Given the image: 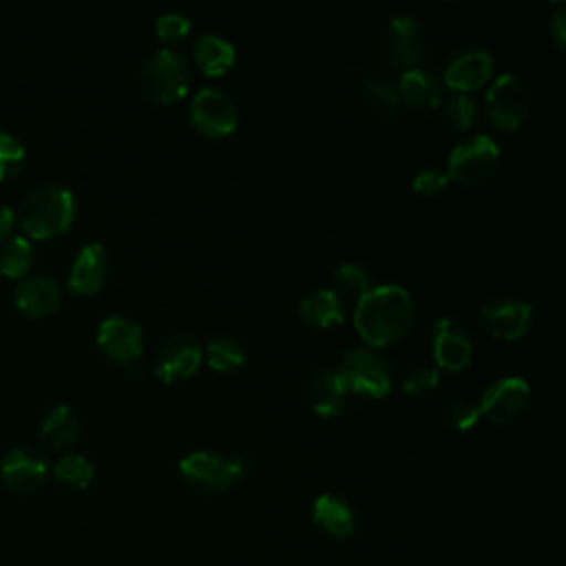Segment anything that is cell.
Wrapping results in <instances>:
<instances>
[{"mask_svg": "<svg viewBox=\"0 0 566 566\" xmlns=\"http://www.w3.org/2000/svg\"><path fill=\"white\" fill-rule=\"evenodd\" d=\"M352 312L356 332L371 347H387L402 340L416 321L411 294L400 285L369 290Z\"/></svg>", "mask_w": 566, "mask_h": 566, "instance_id": "cell-1", "label": "cell"}, {"mask_svg": "<svg viewBox=\"0 0 566 566\" xmlns=\"http://www.w3.org/2000/svg\"><path fill=\"white\" fill-rule=\"evenodd\" d=\"M75 197L62 184H40L18 201V221L35 239L64 234L75 221Z\"/></svg>", "mask_w": 566, "mask_h": 566, "instance_id": "cell-2", "label": "cell"}, {"mask_svg": "<svg viewBox=\"0 0 566 566\" xmlns=\"http://www.w3.org/2000/svg\"><path fill=\"white\" fill-rule=\"evenodd\" d=\"M142 95L159 106L179 102L190 88V64L172 49H159L146 57L139 71Z\"/></svg>", "mask_w": 566, "mask_h": 566, "instance_id": "cell-3", "label": "cell"}, {"mask_svg": "<svg viewBox=\"0 0 566 566\" xmlns=\"http://www.w3.org/2000/svg\"><path fill=\"white\" fill-rule=\"evenodd\" d=\"M181 480L199 493H221L248 473L243 458H223L210 451H192L179 462Z\"/></svg>", "mask_w": 566, "mask_h": 566, "instance_id": "cell-4", "label": "cell"}, {"mask_svg": "<svg viewBox=\"0 0 566 566\" xmlns=\"http://www.w3.org/2000/svg\"><path fill=\"white\" fill-rule=\"evenodd\" d=\"M347 391L363 398L380 400L391 391V369L387 360L371 349H349L340 363L338 371Z\"/></svg>", "mask_w": 566, "mask_h": 566, "instance_id": "cell-5", "label": "cell"}, {"mask_svg": "<svg viewBox=\"0 0 566 566\" xmlns=\"http://www.w3.org/2000/svg\"><path fill=\"white\" fill-rule=\"evenodd\" d=\"M500 164V148L489 135H475L458 144L447 161V179L460 186H480L493 177Z\"/></svg>", "mask_w": 566, "mask_h": 566, "instance_id": "cell-6", "label": "cell"}, {"mask_svg": "<svg viewBox=\"0 0 566 566\" xmlns=\"http://www.w3.org/2000/svg\"><path fill=\"white\" fill-rule=\"evenodd\" d=\"M190 124L208 139H221L237 130L239 113L230 95L219 88H201L190 102Z\"/></svg>", "mask_w": 566, "mask_h": 566, "instance_id": "cell-7", "label": "cell"}, {"mask_svg": "<svg viewBox=\"0 0 566 566\" xmlns=\"http://www.w3.org/2000/svg\"><path fill=\"white\" fill-rule=\"evenodd\" d=\"M486 111H489L491 124L497 130L502 133L517 130L528 113L526 84L513 73H504L495 77V82L489 86V93H486Z\"/></svg>", "mask_w": 566, "mask_h": 566, "instance_id": "cell-8", "label": "cell"}, {"mask_svg": "<svg viewBox=\"0 0 566 566\" xmlns=\"http://www.w3.org/2000/svg\"><path fill=\"white\" fill-rule=\"evenodd\" d=\"M49 473L46 455L31 444L11 447L0 462V478L7 489L15 493L38 491Z\"/></svg>", "mask_w": 566, "mask_h": 566, "instance_id": "cell-9", "label": "cell"}, {"mask_svg": "<svg viewBox=\"0 0 566 566\" xmlns=\"http://www.w3.org/2000/svg\"><path fill=\"white\" fill-rule=\"evenodd\" d=\"M528 400H531L528 382L520 376H506L493 382L484 391L478 409L484 420H489L495 427H504L526 409Z\"/></svg>", "mask_w": 566, "mask_h": 566, "instance_id": "cell-10", "label": "cell"}, {"mask_svg": "<svg viewBox=\"0 0 566 566\" xmlns=\"http://www.w3.org/2000/svg\"><path fill=\"white\" fill-rule=\"evenodd\" d=\"M387 60L396 71L418 69L424 53V42L420 35V24L409 13H396L387 20Z\"/></svg>", "mask_w": 566, "mask_h": 566, "instance_id": "cell-11", "label": "cell"}, {"mask_svg": "<svg viewBox=\"0 0 566 566\" xmlns=\"http://www.w3.org/2000/svg\"><path fill=\"white\" fill-rule=\"evenodd\" d=\"M533 307L524 301L497 298L480 307L478 318L482 327L497 340H520L533 325Z\"/></svg>", "mask_w": 566, "mask_h": 566, "instance_id": "cell-12", "label": "cell"}, {"mask_svg": "<svg viewBox=\"0 0 566 566\" xmlns=\"http://www.w3.org/2000/svg\"><path fill=\"white\" fill-rule=\"evenodd\" d=\"M201 349L188 334H175L161 343L155 356V376L166 382H184L192 378L201 365Z\"/></svg>", "mask_w": 566, "mask_h": 566, "instance_id": "cell-13", "label": "cell"}, {"mask_svg": "<svg viewBox=\"0 0 566 566\" xmlns=\"http://www.w3.org/2000/svg\"><path fill=\"white\" fill-rule=\"evenodd\" d=\"M97 345L111 360L133 365L144 352V329L126 316H108L97 327Z\"/></svg>", "mask_w": 566, "mask_h": 566, "instance_id": "cell-14", "label": "cell"}, {"mask_svg": "<svg viewBox=\"0 0 566 566\" xmlns=\"http://www.w3.org/2000/svg\"><path fill=\"white\" fill-rule=\"evenodd\" d=\"M431 352L438 365L436 369L462 371L471 365L473 343L460 323L444 316V318H438L433 325Z\"/></svg>", "mask_w": 566, "mask_h": 566, "instance_id": "cell-15", "label": "cell"}, {"mask_svg": "<svg viewBox=\"0 0 566 566\" xmlns=\"http://www.w3.org/2000/svg\"><path fill=\"white\" fill-rule=\"evenodd\" d=\"M493 75V57L482 46H464L455 51L444 66V84L464 93L484 86Z\"/></svg>", "mask_w": 566, "mask_h": 566, "instance_id": "cell-16", "label": "cell"}, {"mask_svg": "<svg viewBox=\"0 0 566 566\" xmlns=\"http://www.w3.org/2000/svg\"><path fill=\"white\" fill-rule=\"evenodd\" d=\"M106 270H108L106 248L99 241H91L82 245L73 259V265L66 279L69 290L80 296L95 294L106 279Z\"/></svg>", "mask_w": 566, "mask_h": 566, "instance_id": "cell-17", "label": "cell"}, {"mask_svg": "<svg viewBox=\"0 0 566 566\" xmlns=\"http://www.w3.org/2000/svg\"><path fill=\"white\" fill-rule=\"evenodd\" d=\"M13 301L22 314L40 318L57 310L62 301V290L57 281L46 274H29V276H22L20 283L15 285Z\"/></svg>", "mask_w": 566, "mask_h": 566, "instance_id": "cell-18", "label": "cell"}, {"mask_svg": "<svg viewBox=\"0 0 566 566\" xmlns=\"http://www.w3.org/2000/svg\"><path fill=\"white\" fill-rule=\"evenodd\" d=\"M312 520L336 539H345L356 531V513L352 504L334 493H323L314 500Z\"/></svg>", "mask_w": 566, "mask_h": 566, "instance_id": "cell-19", "label": "cell"}, {"mask_svg": "<svg viewBox=\"0 0 566 566\" xmlns=\"http://www.w3.org/2000/svg\"><path fill=\"white\" fill-rule=\"evenodd\" d=\"M398 84V97L402 104H407L409 108L416 111H433L436 106H440V84L438 80L427 73L424 69H411L400 73V77L396 80Z\"/></svg>", "mask_w": 566, "mask_h": 566, "instance_id": "cell-20", "label": "cell"}, {"mask_svg": "<svg viewBox=\"0 0 566 566\" xmlns=\"http://www.w3.org/2000/svg\"><path fill=\"white\" fill-rule=\"evenodd\" d=\"M347 394L349 391H347L345 382L340 380V376L332 369H325L312 378V382L307 387V402L316 416L334 418L345 407Z\"/></svg>", "mask_w": 566, "mask_h": 566, "instance_id": "cell-21", "label": "cell"}, {"mask_svg": "<svg viewBox=\"0 0 566 566\" xmlns=\"http://www.w3.org/2000/svg\"><path fill=\"white\" fill-rule=\"evenodd\" d=\"M298 314L312 329H332L343 325L347 307L334 294V290H316L301 301Z\"/></svg>", "mask_w": 566, "mask_h": 566, "instance_id": "cell-22", "label": "cell"}, {"mask_svg": "<svg viewBox=\"0 0 566 566\" xmlns=\"http://www.w3.org/2000/svg\"><path fill=\"white\" fill-rule=\"evenodd\" d=\"M192 57L206 75L219 77L232 69L237 53L228 40L212 33H203L192 44Z\"/></svg>", "mask_w": 566, "mask_h": 566, "instance_id": "cell-23", "label": "cell"}, {"mask_svg": "<svg viewBox=\"0 0 566 566\" xmlns=\"http://www.w3.org/2000/svg\"><path fill=\"white\" fill-rule=\"evenodd\" d=\"M40 436L51 449H69L80 436V420L75 411L69 405L51 407L40 422Z\"/></svg>", "mask_w": 566, "mask_h": 566, "instance_id": "cell-24", "label": "cell"}, {"mask_svg": "<svg viewBox=\"0 0 566 566\" xmlns=\"http://www.w3.org/2000/svg\"><path fill=\"white\" fill-rule=\"evenodd\" d=\"M332 281H334V294L349 310H354L360 303V298L371 290L369 274L356 263H340L332 272Z\"/></svg>", "mask_w": 566, "mask_h": 566, "instance_id": "cell-25", "label": "cell"}, {"mask_svg": "<svg viewBox=\"0 0 566 566\" xmlns=\"http://www.w3.org/2000/svg\"><path fill=\"white\" fill-rule=\"evenodd\" d=\"M201 354L206 356L208 367L219 374L234 371L245 363L243 347L230 336H214L212 340H208L206 352H201Z\"/></svg>", "mask_w": 566, "mask_h": 566, "instance_id": "cell-26", "label": "cell"}, {"mask_svg": "<svg viewBox=\"0 0 566 566\" xmlns=\"http://www.w3.org/2000/svg\"><path fill=\"white\" fill-rule=\"evenodd\" d=\"M33 265V248L27 237L9 234L0 245V272L7 276H24Z\"/></svg>", "mask_w": 566, "mask_h": 566, "instance_id": "cell-27", "label": "cell"}, {"mask_svg": "<svg viewBox=\"0 0 566 566\" xmlns=\"http://www.w3.org/2000/svg\"><path fill=\"white\" fill-rule=\"evenodd\" d=\"M53 475L57 478L60 484H64L66 489H86L91 482H93V475H95V469L91 464L88 458L80 455V453H69V455H62L55 467H53Z\"/></svg>", "mask_w": 566, "mask_h": 566, "instance_id": "cell-28", "label": "cell"}, {"mask_svg": "<svg viewBox=\"0 0 566 566\" xmlns=\"http://www.w3.org/2000/svg\"><path fill=\"white\" fill-rule=\"evenodd\" d=\"M363 88L367 91L369 99L376 106L385 108V111H391V108H396L400 104L398 84H396V80L385 69H369V71H365Z\"/></svg>", "mask_w": 566, "mask_h": 566, "instance_id": "cell-29", "label": "cell"}, {"mask_svg": "<svg viewBox=\"0 0 566 566\" xmlns=\"http://www.w3.org/2000/svg\"><path fill=\"white\" fill-rule=\"evenodd\" d=\"M24 157H27V150L22 142L15 135L0 128V181L20 172Z\"/></svg>", "mask_w": 566, "mask_h": 566, "instance_id": "cell-30", "label": "cell"}, {"mask_svg": "<svg viewBox=\"0 0 566 566\" xmlns=\"http://www.w3.org/2000/svg\"><path fill=\"white\" fill-rule=\"evenodd\" d=\"M444 115H447L449 124H451L455 130H469V128H473V124L478 122L480 111H478L475 99H471V97L464 95V93H458V95H453V97L447 102Z\"/></svg>", "mask_w": 566, "mask_h": 566, "instance_id": "cell-31", "label": "cell"}, {"mask_svg": "<svg viewBox=\"0 0 566 566\" xmlns=\"http://www.w3.org/2000/svg\"><path fill=\"white\" fill-rule=\"evenodd\" d=\"M440 382V371L436 367H413L405 380H402V389L405 394L409 396H424V394H431Z\"/></svg>", "mask_w": 566, "mask_h": 566, "instance_id": "cell-32", "label": "cell"}, {"mask_svg": "<svg viewBox=\"0 0 566 566\" xmlns=\"http://www.w3.org/2000/svg\"><path fill=\"white\" fill-rule=\"evenodd\" d=\"M190 31V20L179 11H166L155 22V33L164 42H177Z\"/></svg>", "mask_w": 566, "mask_h": 566, "instance_id": "cell-33", "label": "cell"}, {"mask_svg": "<svg viewBox=\"0 0 566 566\" xmlns=\"http://www.w3.org/2000/svg\"><path fill=\"white\" fill-rule=\"evenodd\" d=\"M480 409L475 402L467 400V398H458L449 405L447 409V420L453 424V429L458 431H471L478 422H480Z\"/></svg>", "mask_w": 566, "mask_h": 566, "instance_id": "cell-34", "label": "cell"}, {"mask_svg": "<svg viewBox=\"0 0 566 566\" xmlns=\"http://www.w3.org/2000/svg\"><path fill=\"white\" fill-rule=\"evenodd\" d=\"M449 184L447 179V172L429 166V168H422L413 175V181H411V188L418 192V195H438L440 190H444V186Z\"/></svg>", "mask_w": 566, "mask_h": 566, "instance_id": "cell-35", "label": "cell"}, {"mask_svg": "<svg viewBox=\"0 0 566 566\" xmlns=\"http://www.w3.org/2000/svg\"><path fill=\"white\" fill-rule=\"evenodd\" d=\"M564 20H566L564 18V7H557V11L551 18L548 31H551V38H553V42L559 51H564V46H566V24H564Z\"/></svg>", "mask_w": 566, "mask_h": 566, "instance_id": "cell-36", "label": "cell"}, {"mask_svg": "<svg viewBox=\"0 0 566 566\" xmlns=\"http://www.w3.org/2000/svg\"><path fill=\"white\" fill-rule=\"evenodd\" d=\"M13 221H15V214L9 206L0 203V243L11 234V228H13Z\"/></svg>", "mask_w": 566, "mask_h": 566, "instance_id": "cell-37", "label": "cell"}]
</instances>
